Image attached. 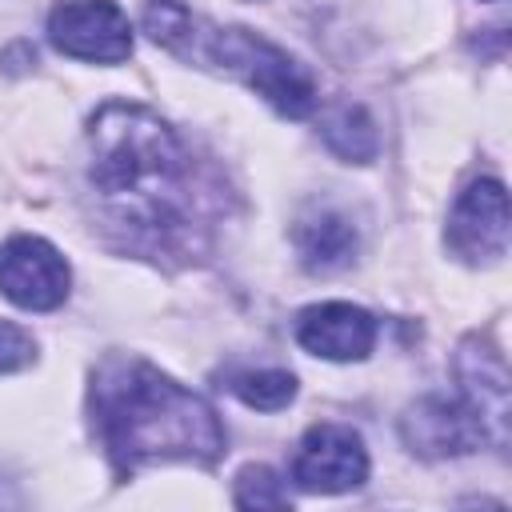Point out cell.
<instances>
[{
    "mask_svg": "<svg viewBox=\"0 0 512 512\" xmlns=\"http://www.w3.org/2000/svg\"><path fill=\"white\" fill-rule=\"evenodd\" d=\"M92 184L124 228L156 248L192 240L200 196L180 136L140 104L112 100L92 116Z\"/></svg>",
    "mask_w": 512,
    "mask_h": 512,
    "instance_id": "6da1fadb",
    "label": "cell"
},
{
    "mask_svg": "<svg viewBox=\"0 0 512 512\" xmlns=\"http://www.w3.org/2000/svg\"><path fill=\"white\" fill-rule=\"evenodd\" d=\"M92 412L100 440L120 472L156 460L212 464L224 452L216 412L144 360L112 356L92 380Z\"/></svg>",
    "mask_w": 512,
    "mask_h": 512,
    "instance_id": "7a4b0ae2",
    "label": "cell"
},
{
    "mask_svg": "<svg viewBox=\"0 0 512 512\" xmlns=\"http://www.w3.org/2000/svg\"><path fill=\"white\" fill-rule=\"evenodd\" d=\"M144 28L168 52L196 60V64H216V68L240 76L280 116L300 120L316 108V84L304 72V64H296L284 48H276L272 40H264L248 28H212V24L196 20L176 0H148Z\"/></svg>",
    "mask_w": 512,
    "mask_h": 512,
    "instance_id": "3957f363",
    "label": "cell"
},
{
    "mask_svg": "<svg viewBox=\"0 0 512 512\" xmlns=\"http://www.w3.org/2000/svg\"><path fill=\"white\" fill-rule=\"evenodd\" d=\"M48 40L64 56L120 64L132 52V24L112 0H64L48 16Z\"/></svg>",
    "mask_w": 512,
    "mask_h": 512,
    "instance_id": "277c9868",
    "label": "cell"
},
{
    "mask_svg": "<svg viewBox=\"0 0 512 512\" xmlns=\"http://www.w3.org/2000/svg\"><path fill=\"white\" fill-rule=\"evenodd\" d=\"M292 480L304 492H348L368 480V452L348 424H312L296 448Z\"/></svg>",
    "mask_w": 512,
    "mask_h": 512,
    "instance_id": "5b68a950",
    "label": "cell"
},
{
    "mask_svg": "<svg viewBox=\"0 0 512 512\" xmlns=\"http://www.w3.org/2000/svg\"><path fill=\"white\" fill-rule=\"evenodd\" d=\"M0 292L28 312H52L68 296V264L40 236H12L0 244Z\"/></svg>",
    "mask_w": 512,
    "mask_h": 512,
    "instance_id": "8992f818",
    "label": "cell"
},
{
    "mask_svg": "<svg viewBox=\"0 0 512 512\" xmlns=\"http://www.w3.org/2000/svg\"><path fill=\"white\" fill-rule=\"evenodd\" d=\"M448 248L472 264H492L504 256V248H508V192L500 180L484 176L460 192V200L448 216Z\"/></svg>",
    "mask_w": 512,
    "mask_h": 512,
    "instance_id": "52a82bcc",
    "label": "cell"
},
{
    "mask_svg": "<svg viewBox=\"0 0 512 512\" xmlns=\"http://www.w3.org/2000/svg\"><path fill=\"white\" fill-rule=\"evenodd\" d=\"M400 432L408 440V448L416 456L440 460V456H464L472 448H480L484 428L476 420V412L464 400H448V396H424L408 408V416L400 420Z\"/></svg>",
    "mask_w": 512,
    "mask_h": 512,
    "instance_id": "ba28073f",
    "label": "cell"
},
{
    "mask_svg": "<svg viewBox=\"0 0 512 512\" xmlns=\"http://www.w3.org/2000/svg\"><path fill=\"white\" fill-rule=\"evenodd\" d=\"M296 340L324 360H364L376 344V316L344 300L312 304L296 316Z\"/></svg>",
    "mask_w": 512,
    "mask_h": 512,
    "instance_id": "9c48e42d",
    "label": "cell"
},
{
    "mask_svg": "<svg viewBox=\"0 0 512 512\" xmlns=\"http://www.w3.org/2000/svg\"><path fill=\"white\" fill-rule=\"evenodd\" d=\"M456 376H460V400L476 412L484 436L492 444L508 440V372L496 348L480 344L476 336L460 344L456 352Z\"/></svg>",
    "mask_w": 512,
    "mask_h": 512,
    "instance_id": "30bf717a",
    "label": "cell"
},
{
    "mask_svg": "<svg viewBox=\"0 0 512 512\" xmlns=\"http://www.w3.org/2000/svg\"><path fill=\"white\" fill-rule=\"evenodd\" d=\"M296 252L308 272H336L356 252V232L336 212H316L296 224Z\"/></svg>",
    "mask_w": 512,
    "mask_h": 512,
    "instance_id": "8fae6325",
    "label": "cell"
},
{
    "mask_svg": "<svg viewBox=\"0 0 512 512\" xmlns=\"http://www.w3.org/2000/svg\"><path fill=\"white\" fill-rule=\"evenodd\" d=\"M320 136L324 144L340 156V160H356L368 164L376 156V124L360 104H336L324 120H320Z\"/></svg>",
    "mask_w": 512,
    "mask_h": 512,
    "instance_id": "7c38bea8",
    "label": "cell"
},
{
    "mask_svg": "<svg viewBox=\"0 0 512 512\" xmlns=\"http://www.w3.org/2000/svg\"><path fill=\"white\" fill-rule=\"evenodd\" d=\"M232 392H236L248 408L276 412V408H284V404L296 396V376H292V372H280V368L244 372V376H236V380H232Z\"/></svg>",
    "mask_w": 512,
    "mask_h": 512,
    "instance_id": "4fadbf2b",
    "label": "cell"
},
{
    "mask_svg": "<svg viewBox=\"0 0 512 512\" xmlns=\"http://www.w3.org/2000/svg\"><path fill=\"white\" fill-rule=\"evenodd\" d=\"M240 508H288V488L284 480L264 468V464H248L240 476H236V496H232Z\"/></svg>",
    "mask_w": 512,
    "mask_h": 512,
    "instance_id": "5bb4252c",
    "label": "cell"
},
{
    "mask_svg": "<svg viewBox=\"0 0 512 512\" xmlns=\"http://www.w3.org/2000/svg\"><path fill=\"white\" fill-rule=\"evenodd\" d=\"M32 360V336L12 324V320H0V372H16Z\"/></svg>",
    "mask_w": 512,
    "mask_h": 512,
    "instance_id": "9a60e30c",
    "label": "cell"
}]
</instances>
